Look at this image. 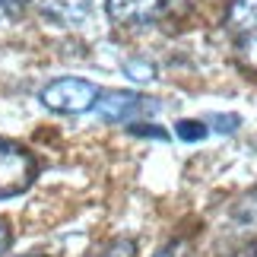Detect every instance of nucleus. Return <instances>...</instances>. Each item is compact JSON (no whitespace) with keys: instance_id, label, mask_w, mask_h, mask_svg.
Returning a JSON list of instances; mask_svg holds the SVG:
<instances>
[{"instance_id":"9b49d317","label":"nucleus","mask_w":257,"mask_h":257,"mask_svg":"<svg viewBox=\"0 0 257 257\" xmlns=\"http://www.w3.org/2000/svg\"><path fill=\"white\" fill-rule=\"evenodd\" d=\"M7 248H10V225L0 222V257L7 254Z\"/></svg>"},{"instance_id":"9d476101","label":"nucleus","mask_w":257,"mask_h":257,"mask_svg":"<svg viewBox=\"0 0 257 257\" xmlns=\"http://www.w3.org/2000/svg\"><path fill=\"white\" fill-rule=\"evenodd\" d=\"M23 4H26V0H0V23H7V19L19 16Z\"/></svg>"},{"instance_id":"6e6552de","label":"nucleus","mask_w":257,"mask_h":257,"mask_svg":"<svg viewBox=\"0 0 257 257\" xmlns=\"http://www.w3.org/2000/svg\"><path fill=\"white\" fill-rule=\"evenodd\" d=\"M178 137L181 140H203L206 127H203V121H178Z\"/></svg>"},{"instance_id":"ddd939ff","label":"nucleus","mask_w":257,"mask_h":257,"mask_svg":"<svg viewBox=\"0 0 257 257\" xmlns=\"http://www.w3.org/2000/svg\"><path fill=\"white\" fill-rule=\"evenodd\" d=\"M29 257H42V254H29Z\"/></svg>"},{"instance_id":"20e7f679","label":"nucleus","mask_w":257,"mask_h":257,"mask_svg":"<svg viewBox=\"0 0 257 257\" xmlns=\"http://www.w3.org/2000/svg\"><path fill=\"white\" fill-rule=\"evenodd\" d=\"M165 0H108V16L117 26H143L162 13Z\"/></svg>"},{"instance_id":"1a4fd4ad","label":"nucleus","mask_w":257,"mask_h":257,"mask_svg":"<svg viewBox=\"0 0 257 257\" xmlns=\"http://www.w3.org/2000/svg\"><path fill=\"white\" fill-rule=\"evenodd\" d=\"M156 257H187V238H175V241H169Z\"/></svg>"},{"instance_id":"f03ea898","label":"nucleus","mask_w":257,"mask_h":257,"mask_svg":"<svg viewBox=\"0 0 257 257\" xmlns=\"http://www.w3.org/2000/svg\"><path fill=\"white\" fill-rule=\"evenodd\" d=\"M38 98H42V105L51 108V111L80 114V111H86V108H95L98 89L89 80H80V76H61V80L48 83Z\"/></svg>"},{"instance_id":"7ed1b4c3","label":"nucleus","mask_w":257,"mask_h":257,"mask_svg":"<svg viewBox=\"0 0 257 257\" xmlns=\"http://www.w3.org/2000/svg\"><path fill=\"white\" fill-rule=\"evenodd\" d=\"M150 108H156L150 98L134 95V92H108L102 98H95V111L102 114L105 121H121V124H131L134 117L146 114Z\"/></svg>"},{"instance_id":"423d86ee","label":"nucleus","mask_w":257,"mask_h":257,"mask_svg":"<svg viewBox=\"0 0 257 257\" xmlns=\"http://www.w3.org/2000/svg\"><path fill=\"white\" fill-rule=\"evenodd\" d=\"M229 26L244 35V45L257 48V0H235L229 10Z\"/></svg>"},{"instance_id":"f8f14e48","label":"nucleus","mask_w":257,"mask_h":257,"mask_svg":"<svg viewBox=\"0 0 257 257\" xmlns=\"http://www.w3.org/2000/svg\"><path fill=\"white\" fill-rule=\"evenodd\" d=\"M235 257H257V244H251V248H244L241 254H235Z\"/></svg>"},{"instance_id":"0eeeda50","label":"nucleus","mask_w":257,"mask_h":257,"mask_svg":"<svg viewBox=\"0 0 257 257\" xmlns=\"http://www.w3.org/2000/svg\"><path fill=\"white\" fill-rule=\"evenodd\" d=\"M134 251H137V244H134L131 238H117V241H111V244H105V248L98 251L95 257H134Z\"/></svg>"},{"instance_id":"f257e3e1","label":"nucleus","mask_w":257,"mask_h":257,"mask_svg":"<svg viewBox=\"0 0 257 257\" xmlns=\"http://www.w3.org/2000/svg\"><path fill=\"white\" fill-rule=\"evenodd\" d=\"M38 178V159L26 146L0 137V200L26 194Z\"/></svg>"},{"instance_id":"39448f33","label":"nucleus","mask_w":257,"mask_h":257,"mask_svg":"<svg viewBox=\"0 0 257 257\" xmlns=\"http://www.w3.org/2000/svg\"><path fill=\"white\" fill-rule=\"evenodd\" d=\"M32 4L42 10L48 19H54V23L73 26V23H80V19H86L92 0H32Z\"/></svg>"}]
</instances>
